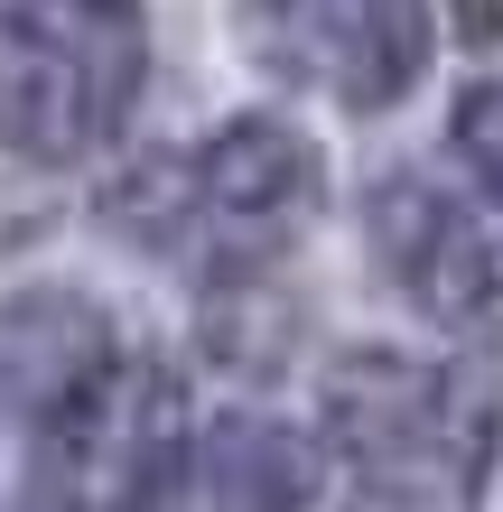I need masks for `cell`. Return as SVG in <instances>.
Instances as JSON below:
<instances>
[{
  "label": "cell",
  "instance_id": "6da1fadb",
  "mask_svg": "<svg viewBox=\"0 0 503 512\" xmlns=\"http://www.w3.org/2000/svg\"><path fill=\"white\" fill-rule=\"evenodd\" d=\"M503 410L476 373L354 354L327 382V466L336 512H476Z\"/></svg>",
  "mask_w": 503,
  "mask_h": 512
},
{
  "label": "cell",
  "instance_id": "7a4b0ae2",
  "mask_svg": "<svg viewBox=\"0 0 503 512\" xmlns=\"http://www.w3.org/2000/svg\"><path fill=\"white\" fill-rule=\"evenodd\" d=\"M140 38L131 0H0V149L38 168L94 159L131 122Z\"/></svg>",
  "mask_w": 503,
  "mask_h": 512
},
{
  "label": "cell",
  "instance_id": "3957f363",
  "mask_svg": "<svg viewBox=\"0 0 503 512\" xmlns=\"http://www.w3.org/2000/svg\"><path fill=\"white\" fill-rule=\"evenodd\" d=\"M317 215V149L289 122H233L205 149L168 159L122 196V224H140L187 270H261L299 243Z\"/></svg>",
  "mask_w": 503,
  "mask_h": 512
},
{
  "label": "cell",
  "instance_id": "277c9868",
  "mask_svg": "<svg viewBox=\"0 0 503 512\" xmlns=\"http://www.w3.org/2000/svg\"><path fill=\"white\" fill-rule=\"evenodd\" d=\"M187 391L150 354H103L38 419V494L66 512H159L187 475Z\"/></svg>",
  "mask_w": 503,
  "mask_h": 512
},
{
  "label": "cell",
  "instance_id": "5b68a950",
  "mask_svg": "<svg viewBox=\"0 0 503 512\" xmlns=\"http://www.w3.org/2000/svg\"><path fill=\"white\" fill-rule=\"evenodd\" d=\"M261 66L345 112H392L429 75V0H243Z\"/></svg>",
  "mask_w": 503,
  "mask_h": 512
},
{
  "label": "cell",
  "instance_id": "8992f818",
  "mask_svg": "<svg viewBox=\"0 0 503 512\" xmlns=\"http://www.w3.org/2000/svg\"><path fill=\"white\" fill-rule=\"evenodd\" d=\"M373 243H382V261H392L401 298L429 308L438 326L476 336V326L503 317V261H494L485 224L466 215L457 196L420 187V177H392V187L373 196Z\"/></svg>",
  "mask_w": 503,
  "mask_h": 512
},
{
  "label": "cell",
  "instance_id": "52a82bcc",
  "mask_svg": "<svg viewBox=\"0 0 503 512\" xmlns=\"http://www.w3.org/2000/svg\"><path fill=\"white\" fill-rule=\"evenodd\" d=\"M187 512H308L317 457L280 419H215L187 447Z\"/></svg>",
  "mask_w": 503,
  "mask_h": 512
},
{
  "label": "cell",
  "instance_id": "ba28073f",
  "mask_svg": "<svg viewBox=\"0 0 503 512\" xmlns=\"http://www.w3.org/2000/svg\"><path fill=\"white\" fill-rule=\"evenodd\" d=\"M103 354L112 345H103V326L84 317V298H19V308L0 317V401L47 419Z\"/></svg>",
  "mask_w": 503,
  "mask_h": 512
},
{
  "label": "cell",
  "instance_id": "9c48e42d",
  "mask_svg": "<svg viewBox=\"0 0 503 512\" xmlns=\"http://www.w3.org/2000/svg\"><path fill=\"white\" fill-rule=\"evenodd\" d=\"M457 149H466V168L485 177V187L503 196V84H476L457 112Z\"/></svg>",
  "mask_w": 503,
  "mask_h": 512
},
{
  "label": "cell",
  "instance_id": "30bf717a",
  "mask_svg": "<svg viewBox=\"0 0 503 512\" xmlns=\"http://www.w3.org/2000/svg\"><path fill=\"white\" fill-rule=\"evenodd\" d=\"M19 512H66V503H56V494H38V503H19Z\"/></svg>",
  "mask_w": 503,
  "mask_h": 512
}]
</instances>
